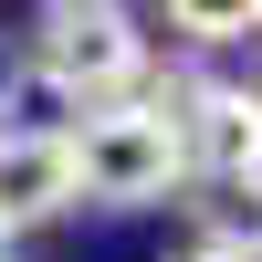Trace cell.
<instances>
[{
    "label": "cell",
    "mask_w": 262,
    "mask_h": 262,
    "mask_svg": "<svg viewBox=\"0 0 262 262\" xmlns=\"http://www.w3.org/2000/svg\"><path fill=\"white\" fill-rule=\"evenodd\" d=\"M42 74L74 84V105H126L147 84V32L126 0H42Z\"/></svg>",
    "instance_id": "obj_2"
},
{
    "label": "cell",
    "mask_w": 262,
    "mask_h": 262,
    "mask_svg": "<svg viewBox=\"0 0 262 262\" xmlns=\"http://www.w3.org/2000/svg\"><path fill=\"white\" fill-rule=\"evenodd\" d=\"M168 32L200 42V53H221V42H252L262 32V0H168Z\"/></svg>",
    "instance_id": "obj_6"
},
{
    "label": "cell",
    "mask_w": 262,
    "mask_h": 262,
    "mask_svg": "<svg viewBox=\"0 0 262 262\" xmlns=\"http://www.w3.org/2000/svg\"><path fill=\"white\" fill-rule=\"evenodd\" d=\"M0 262H21V242H11V231H0Z\"/></svg>",
    "instance_id": "obj_8"
},
{
    "label": "cell",
    "mask_w": 262,
    "mask_h": 262,
    "mask_svg": "<svg viewBox=\"0 0 262 262\" xmlns=\"http://www.w3.org/2000/svg\"><path fill=\"white\" fill-rule=\"evenodd\" d=\"M63 147H74V200L158 210L168 189H189V168H179V126H168V84H158V95H126V105H84Z\"/></svg>",
    "instance_id": "obj_1"
},
{
    "label": "cell",
    "mask_w": 262,
    "mask_h": 262,
    "mask_svg": "<svg viewBox=\"0 0 262 262\" xmlns=\"http://www.w3.org/2000/svg\"><path fill=\"white\" fill-rule=\"evenodd\" d=\"M74 210V147L63 137H11L0 126V231H32V221H63Z\"/></svg>",
    "instance_id": "obj_4"
},
{
    "label": "cell",
    "mask_w": 262,
    "mask_h": 262,
    "mask_svg": "<svg viewBox=\"0 0 262 262\" xmlns=\"http://www.w3.org/2000/svg\"><path fill=\"white\" fill-rule=\"evenodd\" d=\"M179 168L200 189H252L262 200V95L252 84H168Z\"/></svg>",
    "instance_id": "obj_3"
},
{
    "label": "cell",
    "mask_w": 262,
    "mask_h": 262,
    "mask_svg": "<svg viewBox=\"0 0 262 262\" xmlns=\"http://www.w3.org/2000/svg\"><path fill=\"white\" fill-rule=\"evenodd\" d=\"M179 262H262V242H252V231H200Z\"/></svg>",
    "instance_id": "obj_7"
},
{
    "label": "cell",
    "mask_w": 262,
    "mask_h": 262,
    "mask_svg": "<svg viewBox=\"0 0 262 262\" xmlns=\"http://www.w3.org/2000/svg\"><path fill=\"white\" fill-rule=\"evenodd\" d=\"M0 74H11V53H0Z\"/></svg>",
    "instance_id": "obj_9"
},
{
    "label": "cell",
    "mask_w": 262,
    "mask_h": 262,
    "mask_svg": "<svg viewBox=\"0 0 262 262\" xmlns=\"http://www.w3.org/2000/svg\"><path fill=\"white\" fill-rule=\"evenodd\" d=\"M74 84H53L42 74V63H11V74H0V126H11V137H74Z\"/></svg>",
    "instance_id": "obj_5"
}]
</instances>
